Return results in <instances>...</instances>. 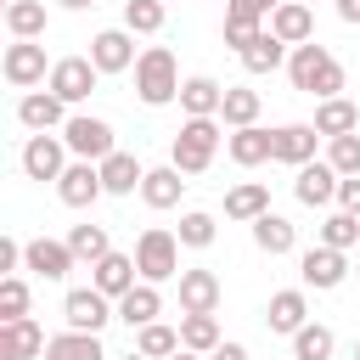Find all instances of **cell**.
<instances>
[{
	"instance_id": "6da1fadb",
	"label": "cell",
	"mask_w": 360,
	"mask_h": 360,
	"mask_svg": "<svg viewBox=\"0 0 360 360\" xmlns=\"http://www.w3.org/2000/svg\"><path fill=\"white\" fill-rule=\"evenodd\" d=\"M287 79H292V90H304V96H338L343 90V62L326 51V45H315V39H304V45H292V56H287Z\"/></svg>"
},
{
	"instance_id": "7a4b0ae2",
	"label": "cell",
	"mask_w": 360,
	"mask_h": 360,
	"mask_svg": "<svg viewBox=\"0 0 360 360\" xmlns=\"http://www.w3.org/2000/svg\"><path fill=\"white\" fill-rule=\"evenodd\" d=\"M180 68H174V51L169 45H146L141 51V62H135V96L146 101V107H169V101H180Z\"/></svg>"
},
{
	"instance_id": "3957f363",
	"label": "cell",
	"mask_w": 360,
	"mask_h": 360,
	"mask_svg": "<svg viewBox=\"0 0 360 360\" xmlns=\"http://www.w3.org/2000/svg\"><path fill=\"white\" fill-rule=\"evenodd\" d=\"M219 152V118H186L174 129V146H169V163L180 174H202Z\"/></svg>"
},
{
	"instance_id": "277c9868",
	"label": "cell",
	"mask_w": 360,
	"mask_h": 360,
	"mask_svg": "<svg viewBox=\"0 0 360 360\" xmlns=\"http://www.w3.org/2000/svg\"><path fill=\"white\" fill-rule=\"evenodd\" d=\"M135 264H141V281H174L180 276V236L163 225H146L135 242Z\"/></svg>"
},
{
	"instance_id": "5b68a950",
	"label": "cell",
	"mask_w": 360,
	"mask_h": 360,
	"mask_svg": "<svg viewBox=\"0 0 360 360\" xmlns=\"http://www.w3.org/2000/svg\"><path fill=\"white\" fill-rule=\"evenodd\" d=\"M62 141H68L73 158H90V163H101V158L118 152V146H112V124H107V118H90V112H73V118L62 124Z\"/></svg>"
},
{
	"instance_id": "8992f818",
	"label": "cell",
	"mask_w": 360,
	"mask_h": 360,
	"mask_svg": "<svg viewBox=\"0 0 360 360\" xmlns=\"http://www.w3.org/2000/svg\"><path fill=\"white\" fill-rule=\"evenodd\" d=\"M112 315H118V309H112V298H107L101 287H73V292L62 298V321H68L73 332H101Z\"/></svg>"
},
{
	"instance_id": "52a82bcc",
	"label": "cell",
	"mask_w": 360,
	"mask_h": 360,
	"mask_svg": "<svg viewBox=\"0 0 360 360\" xmlns=\"http://www.w3.org/2000/svg\"><path fill=\"white\" fill-rule=\"evenodd\" d=\"M96 79H101V68H96L90 56H62V62H51V79H45V90H56V96L73 107V101H84V96L96 90Z\"/></svg>"
},
{
	"instance_id": "ba28073f",
	"label": "cell",
	"mask_w": 360,
	"mask_h": 360,
	"mask_svg": "<svg viewBox=\"0 0 360 360\" xmlns=\"http://www.w3.org/2000/svg\"><path fill=\"white\" fill-rule=\"evenodd\" d=\"M298 276H304V287H315V292H332V287H343V276H349V259H343V248H326V242H315V248H304V259H298Z\"/></svg>"
},
{
	"instance_id": "9c48e42d",
	"label": "cell",
	"mask_w": 360,
	"mask_h": 360,
	"mask_svg": "<svg viewBox=\"0 0 360 360\" xmlns=\"http://www.w3.org/2000/svg\"><path fill=\"white\" fill-rule=\"evenodd\" d=\"M62 169H68V141L62 135H28V146H22V174L28 180H62Z\"/></svg>"
},
{
	"instance_id": "30bf717a",
	"label": "cell",
	"mask_w": 360,
	"mask_h": 360,
	"mask_svg": "<svg viewBox=\"0 0 360 360\" xmlns=\"http://www.w3.org/2000/svg\"><path fill=\"white\" fill-rule=\"evenodd\" d=\"M315 141H321L315 124H281V129H270V163H292V169H304V163L315 158Z\"/></svg>"
},
{
	"instance_id": "8fae6325",
	"label": "cell",
	"mask_w": 360,
	"mask_h": 360,
	"mask_svg": "<svg viewBox=\"0 0 360 360\" xmlns=\"http://www.w3.org/2000/svg\"><path fill=\"white\" fill-rule=\"evenodd\" d=\"M101 191H107V186H101V163H90V158L68 163V169H62V180H56V197H62L68 208H90Z\"/></svg>"
},
{
	"instance_id": "7c38bea8",
	"label": "cell",
	"mask_w": 360,
	"mask_h": 360,
	"mask_svg": "<svg viewBox=\"0 0 360 360\" xmlns=\"http://www.w3.org/2000/svg\"><path fill=\"white\" fill-rule=\"evenodd\" d=\"M73 259H79V253L68 248V236H62V242H56V236H34V242L22 248V264H28L34 276H45V281H62V276L73 270Z\"/></svg>"
},
{
	"instance_id": "4fadbf2b",
	"label": "cell",
	"mask_w": 360,
	"mask_h": 360,
	"mask_svg": "<svg viewBox=\"0 0 360 360\" xmlns=\"http://www.w3.org/2000/svg\"><path fill=\"white\" fill-rule=\"evenodd\" d=\"M90 62H96L101 73L135 68V62H141V56H135V34H129V28H101V34L90 39Z\"/></svg>"
},
{
	"instance_id": "5bb4252c",
	"label": "cell",
	"mask_w": 360,
	"mask_h": 360,
	"mask_svg": "<svg viewBox=\"0 0 360 360\" xmlns=\"http://www.w3.org/2000/svg\"><path fill=\"white\" fill-rule=\"evenodd\" d=\"M17 118H22V129L45 135V129H62V124H68V101H62L56 90H28V96L17 101Z\"/></svg>"
},
{
	"instance_id": "9a60e30c",
	"label": "cell",
	"mask_w": 360,
	"mask_h": 360,
	"mask_svg": "<svg viewBox=\"0 0 360 360\" xmlns=\"http://www.w3.org/2000/svg\"><path fill=\"white\" fill-rule=\"evenodd\" d=\"M338 180H343V174H338L332 163H315V158H309V163L298 169V180H292V197H298L304 208H326V202H338Z\"/></svg>"
},
{
	"instance_id": "2e32d148",
	"label": "cell",
	"mask_w": 360,
	"mask_h": 360,
	"mask_svg": "<svg viewBox=\"0 0 360 360\" xmlns=\"http://www.w3.org/2000/svg\"><path fill=\"white\" fill-rule=\"evenodd\" d=\"M45 326L34 321V315H22V321H0V360H34V354H45Z\"/></svg>"
},
{
	"instance_id": "e0dca14e",
	"label": "cell",
	"mask_w": 360,
	"mask_h": 360,
	"mask_svg": "<svg viewBox=\"0 0 360 360\" xmlns=\"http://www.w3.org/2000/svg\"><path fill=\"white\" fill-rule=\"evenodd\" d=\"M6 79L17 84V90H28V84H39V79H51L45 73V45L39 39H17V45H6Z\"/></svg>"
},
{
	"instance_id": "ac0fdd59",
	"label": "cell",
	"mask_w": 360,
	"mask_h": 360,
	"mask_svg": "<svg viewBox=\"0 0 360 360\" xmlns=\"http://www.w3.org/2000/svg\"><path fill=\"white\" fill-rule=\"evenodd\" d=\"M135 276H141V264H135L129 253H107V259H96V264H90V287H101L112 304L135 287Z\"/></svg>"
},
{
	"instance_id": "d6986e66",
	"label": "cell",
	"mask_w": 360,
	"mask_h": 360,
	"mask_svg": "<svg viewBox=\"0 0 360 360\" xmlns=\"http://www.w3.org/2000/svg\"><path fill=\"white\" fill-rule=\"evenodd\" d=\"M214 309H219V276L180 270V315H214Z\"/></svg>"
},
{
	"instance_id": "ffe728a7",
	"label": "cell",
	"mask_w": 360,
	"mask_h": 360,
	"mask_svg": "<svg viewBox=\"0 0 360 360\" xmlns=\"http://www.w3.org/2000/svg\"><path fill=\"white\" fill-rule=\"evenodd\" d=\"M309 321V298H304V287H281V292H270V304H264V326L270 332H298Z\"/></svg>"
},
{
	"instance_id": "44dd1931",
	"label": "cell",
	"mask_w": 360,
	"mask_h": 360,
	"mask_svg": "<svg viewBox=\"0 0 360 360\" xmlns=\"http://www.w3.org/2000/svg\"><path fill=\"white\" fill-rule=\"evenodd\" d=\"M264 28H270L276 39H287V45H304V39H315V11H309L304 0H281Z\"/></svg>"
},
{
	"instance_id": "7402d4cb",
	"label": "cell",
	"mask_w": 360,
	"mask_h": 360,
	"mask_svg": "<svg viewBox=\"0 0 360 360\" xmlns=\"http://www.w3.org/2000/svg\"><path fill=\"white\" fill-rule=\"evenodd\" d=\"M180 107H186V118H219V107H225V84L208 79V73H191V79L180 84Z\"/></svg>"
},
{
	"instance_id": "603a6c76",
	"label": "cell",
	"mask_w": 360,
	"mask_h": 360,
	"mask_svg": "<svg viewBox=\"0 0 360 360\" xmlns=\"http://www.w3.org/2000/svg\"><path fill=\"white\" fill-rule=\"evenodd\" d=\"M158 315H163L158 281H135V287L118 298V321H129V326H146V321H158Z\"/></svg>"
},
{
	"instance_id": "cb8c5ba5",
	"label": "cell",
	"mask_w": 360,
	"mask_h": 360,
	"mask_svg": "<svg viewBox=\"0 0 360 360\" xmlns=\"http://www.w3.org/2000/svg\"><path fill=\"white\" fill-rule=\"evenodd\" d=\"M141 180H146V169H141L129 152L101 158V186H107V197H129V191H141Z\"/></svg>"
},
{
	"instance_id": "d4e9b609",
	"label": "cell",
	"mask_w": 360,
	"mask_h": 360,
	"mask_svg": "<svg viewBox=\"0 0 360 360\" xmlns=\"http://www.w3.org/2000/svg\"><path fill=\"white\" fill-rule=\"evenodd\" d=\"M180 191H186V180H180V169H174V163L146 169V180H141V202H146V208H174V202H180Z\"/></svg>"
},
{
	"instance_id": "484cf974",
	"label": "cell",
	"mask_w": 360,
	"mask_h": 360,
	"mask_svg": "<svg viewBox=\"0 0 360 360\" xmlns=\"http://www.w3.org/2000/svg\"><path fill=\"white\" fill-rule=\"evenodd\" d=\"M259 214H270V186H259V180H242V186H231L225 191V219H259Z\"/></svg>"
},
{
	"instance_id": "4316f807",
	"label": "cell",
	"mask_w": 360,
	"mask_h": 360,
	"mask_svg": "<svg viewBox=\"0 0 360 360\" xmlns=\"http://www.w3.org/2000/svg\"><path fill=\"white\" fill-rule=\"evenodd\" d=\"M45 360H107L101 354V332H56L51 343H45Z\"/></svg>"
},
{
	"instance_id": "83f0119b",
	"label": "cell",
	"mask_w": 360,
	"mask_h": 360,
	"mask_svg": "<svg viewBox=\"0 0 360 360\" xmlns=\"http://www.w3.org/2000/svg\"><path fill=\"white\" fill-rule=\"evenodd\" d=\"M287 56H292V45H287V39H276V34L264 28V34L242 51V68H248V73H276V68H287Z\"/></svg>"
},
{
	"instance_id": "f1b7e54d",
	"label": "cell",
	"mask_w": 360,
	"mask_h": 360,
	"mask_svg": "<svg viewBox=\"0 0 360 360\" xmlns=\"http://www.w3.org/2000/svg\"><path fill=\"white\" fill-rule=\"evenodd\" d=\"M315 129L332 141V135H349V129H360V107L349 101V96H326L321 107H315Z\"/></svg>"
},
{
	"instance_id": "f546056e",
	"label": "cell",
	"mask_w": 360,
	"mask_h": 360,
	"mask_svg": "<svg viewBox=\"0 0 360 360\" xmlns=\"http://www.w3.org/2000/svg\"><path fill=\"white\" fill-rule=\"evenodd\" d=\"M225 152H231V163H242V169H253V163H270V129H259V124H248V129H231Z\"/></svg>"
},
{
	"instance_id": "4dcf8cb0",
	"label": "cell",
	"mask_w": 360,
	"mask_h": 360,
	"mask_svg": "<svg viewBox=\"0 0 360 360\" xmlns=\"http://www.w3.org/2000/svg\"><path fill=\"white\" fill-rule=\"evenodd\" d=\"M253 242H259V253H292V242H298V231H292V219H281V214H259L253 219Z\"/></svg>"
},
{
	"instance_id": "1f68e13d",
	"label": "cell",
	"mask_w": 360,
	"mask_h": 360,
	"mask_svg": "<svg viewBox=\"0 0 360 360\" xmlns=\"http://www.w3.org/2000/svg\"><path fill=\"white\" fill-rule=\"evenodd\" d=\"M332 349H338V338H332V326H321V321H304V326L292 332V360H332Z\"/></svg>"
},
{
	"instance_id": "d6a6232c",
	"label": "cell",
	"mask_w": 360,
	"mask_h": 360,
	"mask_svg": "<svg viewBox=\"0 0 360 360\" xmlns=\"http://www.w3.org/2000/svg\"><path fill=\"white\" fill-rule=\"evenodd\" d=\"M219 118H225L231 129L259 124V90H248V84H225V107H219Z\"/></svg>"
},
{
	"instance_id": "836d02e7",
	"label": "cell",
	"mask_w": 360,
	"mask_h": 360,
	"mask_svg": "<svg viewBox=\"0 0 360 360\" xmlns=\"http://www.w3.org/2000/svg\"><path fill=\"white\" fill-rule=\"evenodd\" d=\"M135 349H141V354H152V360H169V354H180V326L146 321V326H135Z\"/></svg>"
},
{
	"instance_id": "e575fe53",
	"label": "cell",
	"mask_w": 360,
	"mask_h": 360,
	"mask_svg": "<svg viewBox=\"0 0 360 360\" xmlns=\"http://www.w3.org/2000/svg\"><path fill=\"white\" fill-rule=\"evenodd\" d=\"M180 349L214 354V349H219V321H214V315H180Z\"/></svg>"
},
{
	"instance_id": "d590c367",
	"label": "cell",
	"mask_w": 360,
	"mask_h": 360,
	"mask_svg": "<svg viewBox=\"0 0 360 360\" xmlns=\"http://www.w3.org/2000/svg\"><path fill=\"white\" fill-rule=\"evenodd\" d=\"M6 28H11L17 39H39V34H45V6H39V0H11V6H6Z\"/></svg>"
},
{
	"instance_id": "8d00e7d4",
	"label": "cell",
	"mask_w": 360,
	"mask_h": 360,
	"mask_svg": "<svg viewBox=\"0 0 360 360\" xmlns=\"http://www.w3.org/2000/svg\"><path fill=\"white\" fill-rule=\"evenodd\" d=\"M68 248H73L84 264H96V259H107V253H112V242H107V225H90V219L68 231Z\"/></svg>"
},
{
	"instance_id": "74e56055",
	"label": "cell",
	"mask_w": 360,
	"mask_h": 360,
	"mask_svg": "<svg viewBox=\"0 0 360 360\" xmlns=\"http://www.w3.org/2000/svg\"><path fill=\"white\" fill-rule=\"evenodd\" d=\"M169 17V0H124V28L129 34H158Z\"/></svg>"
},
{
	"instance_id": "f35d334b",
	"label": "cell",
	"mask_w": 360,
	"mask_h": 360,
	"mask_svg": "<svg viewBox=\"0 0 360 360\" xmlns=\"http://www.w3.org/2000/svg\"><path fill=\"white\" fill-rule=\"evenodd\" d=\"M321 242H326V248H343V253H349V248L360 242V214H349V208L326 214V219H321Z\"/></svg>"
},
{
	"instance_id": "ab89813d",
	"label": "cell",
	"mask_w": 360,
	"mask_h": 360,
	"mask_svg": "<svg viewBox=\"0 0 360 360\" xmlns=\"http://www.w3.org/2000/svg\"><path fill=\"white\" fill-rule=\"evenodd\" d=\"M180 248H214V214H202V208H191V214H180Z\"/></svg>"
},
{
	"instance_id": "60d3db41",
	"label": "cell",
	"mask_w": 360,
	"mask_h": 360,
	"mask_svg": "<svg viewBox=\"0 0 360 360\" xmlns=\"http://www.w3.org/2000/svg\"><path fill=\"white\" fill-rule=\"evenodd\" d=\"M326 163H332L338 174H360V129H349V135H332V146H326Z\"/></svg>"
},
{
	"instance_id": "b9f144b4",
	"label": "cell",
	"mask_w": 360,
	"mask_h": 360,
	"mask_svg": "<svg viewBox=\"0 0 360 360\" xmlns=\"http://www.w3.org/2000/svg\"><path fill=\"white\" fill-rule=\"evenodd\" d=\"M22 315H28V281L0 276V321H22Z\"/></svg>"
},
{
	"instance_id": "7bdbcfd3",
	"label": "cell",
	"mask_w": 360,
	"mask_h": 360,
	"mask_svg": "<svg viewBox=\"0 0 360 360\" xmlns=\"http://www.w3.org/2000/svg\"><path fill=\"white\" fill-rule=\"evenodd\" d=\"M259 34H264V22H248V17H225V45H231L236 56H242V51H248Z\"/></svg>"
},
{
	"instance_id": "ee69618b",
	"label": "cell",
	"mask_w": 360,
	"mask_h": 360,
	"mask_svg": "<svg viewBox=\"0 0 360 360\" xmlns=\"http://www.w3.org/2000/svg\"><path fill=\"white\" fill-rule=\"evenodd\" d=\"M281 0H225V17H248V22H270Z\"/></svg>"
},
{
	"instance_id": "f6af8a7d",
	"label": "cell",
	"mask_w": 360,
	"mask_h": 360,
	"mask_svg": "<svg viewBox=\"0 0 360 360\" xmlns=\"http://www.w3.org/2000/svg\"><path fill=\"white\" fill-rule=\"evenodd\" d=\"M338 202H343L349 214H360V174H343V180H338Z\"/></svg>"
},
{
	"instance_id": "bcb514c9",
	"label": "cell",
	"mask_w": 360,
	"mask_h": 360,
	"mask_svg": "<svg viewBox=\"0 0 360 360\" xmlns=\"http://www.w3.org/2000/svg\"><path fill=\"white\" fill-rule=\"evenodd\" d=\"M22 248H28V242H11V236L0 242V270H6V276H17V264H22Z\"/></svg>"
},
{
	"instance_id": "7dc6e473",
	"label": "cell",
	"mask_w": 360,
	"mask_h": 360,
	"mask_svg": "<svg viewBox=\"0 0 360 360\" xmlns=\"http://www.w3.org/2000/svg\"><path fill=\"white\" fill-rule=\"evenodd\" d=\"M208 360H248V349H242V343H219Z\"/></svg>"
},
{
	"instance_id": "c3c4849f",
	"label": "cell",
	"mask_w": 360,
	"mask_h": 360,
	"mask_svg": "<svg viewBox=\"0 0 360 360\" xmlns=\"http://www.w3.org/2000/svg\"><path fill=\"white\" fill-rule=\"evenodd\" d=\"M338 17H343V22H354V28H360V0H338Z\"/></svg>"
},
{
	"instance_id": "681fc988",
	"label": "cell",
	"mask_w": 360,
	"mask_h": 360,
	"mask_svg": "<svg viewBox=\"0 0 360 360\" xmlns=\"http://www.w3.org/2000/svg\"><path fill=\"white\" fill-rule=\"evenodd\" d=\"M62 11H84V6H96V0H56Z\"/></svg>"
},
{
	"instance_id": "f907efd6",
	"label": "cell",
	"mask_w": 360,
	"mask_h": 360,
	"mask_svg": "<svg viewBox=\"0 0 360 360\" xmlns=\"http://www.w3.org/2000/svg\"><path fill=\"white\" fill-rule=\"evenodd\" d=\"M169 360H202V354H197V349H180V354H169Z\"/></svg>"
},
{
	"instance_id": "816d5d0a",
	"label": "cell",
	"mask_w": 360,
	"mask_h": 360,
	"mask_svg": "<svg viewBox=\"0 0 360 360\" xmlns=\"http://www.w3.org/2000/svg\"><path fill=\"white\" fill-rule=\"evenodd\" d=\"M124 360H152V354H141V349H129V354H124Z\"/></svg>"
},
{
	"instance_id": "f5cc1de1",
	"label": "cell",
	"mask_w": 360,
	"mask_h": 360,
	"mask_svg": "<svg viewBox=\"0 0 360 360\" xmlns=\"http://www.w3.org/2000/svg\"><path fill=\"white\" fill-rule=\"evenodd\" d=\"M354 360H360V343H354Z\"/></svg>"
},
{
	"instance_id": "db71d44e",
	"label": "cell",
	"mask_w": 360,
	"mask_h": 360,
	"mask_svg": "<svg viewBox=\"0 0 360 360\" xmlns=\"http://www.w3.org/2000/svg\"><path fill=\"white\" fill-rule=\"evenodd\" d=\"M304 6H315V0H304Z\"/></svg>"
},
{
	"instance_id": "11a10c76",
	"label": "cell",
	"mask_w": 360,
	"mask_h": 360,
	"mask_svg": "<svg viewBox=\"0 0 360 360\" xmlns=\"http://www.w3.org/2000/svg\"><path fill=\"white\" fill-rule=\"evenodd\" d=\"M6 6H11V0H6Z\"/></svg>"
}]
</instances>
